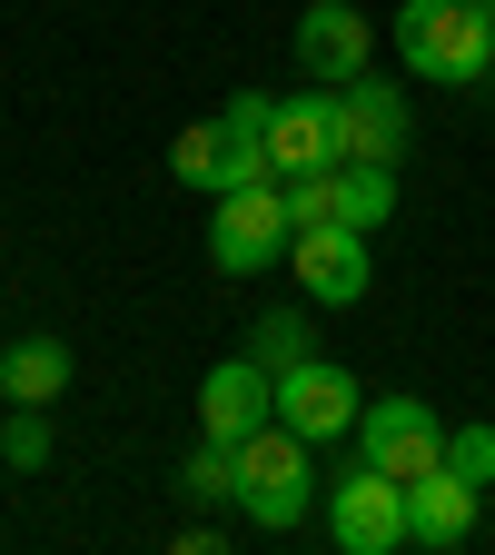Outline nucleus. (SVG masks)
<instances>
[{"mask_svg":"<svg viewBox=\"0 0 495 555\" xmlns=\"http://www.w3.org/2000/svg\"><path fill=\"white\" fill-rule=\"evenodd\" d=\"M396 60L437 90H485L495 69V0H406L396 11Z\"/></svg>","mask_w":495,"mask_h":555,"instance_id":"1","label":"nucleus"},{"mask_svg":"<svg viewBox=\"0 0 495 555\" xmlns=\"http://www.w3.org/2000/svg\"><path fill=\"white\" fill-rule=\"evenodd\" d=\"M317 447L298 437V427H268L258 437H238V516L258 526V535H288V526H308V506H317V466H308Z\"/></svg>","mask_w":495,"mask_h":555,"instance_id":"2","label":"nucleus"},{"mask_svg":"<svg viewBox=\"0 0 495 555\" xmlns=\"http://www.w3.org/2000/svg\"><path fill=\"white\" fill-rule=\"evenodd\" d=\"M288 238H298V219H288V189H277V179L219 189V208H208V268H219V278L277 268V258H288Z\"/></svg>","mask_w":495,"mask_h":555,"instance_id":"3","label":"nucleus"},{"mask_svg":"<svg viewBox=\"0 0 495 555\" xmlns=\"http://www.w3.org/2000/svg\"><path fill=\"white\" fill-rule=\"evenodd\" d=\"M357 456L387 466L396 486H416L427 466H446V416H437L427 397H367V416H357Z\"/></svg>","mask_w":495,"mask_h":555,"instance_id":"4","label":"nucleus"},{"mask_svg":"<svg viewBox=\"0 0 495 555\" xmlns=\"http://www.w3.org/2000/svg\"><path fill=\"white\" fill-rule=\"evenodd\" d=\"M327 535H337L347 555H396V545H406V486L357 456V466L327 486Z\"/></svg>","mask_w":495,"mask_h":555,"instance_id":"5","label":"nucleus"},{"mask_svg":"<svg viewBox=\"0 0 495 555\" xmlns=\"http://www.w3.org/2000/svg\"><path fill=\"white\" fill-rule=\"evenodd\" d=\"M337 150H347V159H377V169H406V150H416L406 90L377 80V69H357V80L337 90Z\"/></svg>","mask_w":495,"mask_h":555,"instance_id":"6","label":"nucleus"},{"mask_svg":"<svg viewBox=\"0 0 495 555\" xmlns=\"http://www.w3.org/2000/svg\"><path fill=\"white\" fill-rule=\"evenodd\" d=\"M288 268H298V288L317 308H357L377 288V258H367V229H347V219H308L288 238Z\"/></svg>","mask_w":495,"mask_h":555,"instance_id":"7","label":"nucleus"},{"mask_svg":"<svg viewBox=\"0 0 495 555\" xmlns=\"http://www.w3.org/2000/svg\"><path fill=\"white\" fill-rule=\"evenodd\" d=\"M357 416H367V387L327 367V358H298L288 377H277V427H298L308 447H337V437H357Z\"/></svg>","mask_w":495,"mask_h":555,"instance_id":"8","label":"nucleus"},{"mask_svg":"<svg viewBox=\"0 0 495 555\" xmlns=\"http://www.w3.org/2000/svg\"><path fill=\"white\" fill-rule=\"evenodd\" d=\"M367 60H377V30H367L357 0H308V11H298V69L317 90H347Z\"/></svg>","mask_w":495,"mask_h":555,"instance_id":"9","label":"nucleus"},{"mask_svg":"<svg viewBox=\"0 0 495 555\" xmlns=\"http://www.w3.org/2000/svg\"><path fill=\"white\" fill-rule=\"evenodd\" d=\"M268 416H277V377L248 358V347H238V358H219V367L198 377V437L238 447V437H258V427H268Z\"/></svg>","mask_w":495,"mask_h":555,"instance_id":"10","label":"nucleus"},{"mask_svg":"<svg viewBox=\"0 0 495 555\" xmlns=\"http://www.w3.org/2000/svg\"><path fill=\"white\" fill-rule=\"evenodd\" d=\"M337 90H298L268 109V169L277 179H308V169H337Z\"/></svg>","mask_w":495,"mask_h":555,"instance_id":"11","label":"nucleus"},{"mask_svg":"<svg viewBox=\"0 0 495 555\" xmlns=\"http://www.w3.org/2000/svg\"><path fill=\"white\" fill-rule=\"evenodd\" d=\"M476 506H485V486H466L456 466H427L406 486V545H466L476 535Z\"/></svg>","mask_w":495,"mask_h":555,"instance_id":"12","label":"nucleus"},{"mask_svg":"<svg viewBox=\"0 0 495 555\" xmlns=\"http://www.w3.org/2000/svg\"><path fill=\"white\" fill-rule=\"evenodd\" d=\"M268 109H277V100H258V90H229V109H219V189L277 179V169H268Z\"/></svg>","mask_w":495,"mask_h":555,"instance_id":"13","label":"nucleus"},{"mask_svg":"<svg viewBox=\"0 0 495 555\" xmlns=\"http://www.w3.org/2000/svg\"><path fill=\"white\" fill-rule=\"evenodd\" d=\"M69 387V347L60 337H11V347H0V397H11V406H50Z\"/></svg>","mask_w":495,"mask_h":555,"instance_id":"14","label":"nucleus"},{"mask_svg":"<svg viewBox=\"0 0 495 555\" xmlns=\"http://www.w3.org/2000/svg\"><path fill=\"white\" fill-rule=\"evenodd\" d=\"M337 219L377 238V229L396 219V169H377V159H337Z\"/></svg>","mask_w":495,"mask_h":555,"instance_id":"15","label":"nucleus"},{"mask_svg":"<svg viewBox=\"0 0 495 555\" xmlns=\"http://www.w3.org/2000/svg\"><path fill=\"white\" fill-rule=\"evenodd\" d=\"M248 358H258L268 377H288L298 358H317V327H308V308H268V318L248 327Z\"/></svg>","mask_w":495,"mask_h":555,"instance_id":"16","label":"nucleus"},{"mask_svg":"<svg viewBox=\"0 0 495 555\" xmlns=\"http://www.w3.org/2000/svg\"><path fill=\"white\" fill-rule=\"evenodd\" d=\"M179 496H188V506H238V447L198 437V447H188V466H179Z\"/></svg>","mask_w":495,"mask_h":555,"instance_id":"17","label":"nucleus"},{"mask_svg":"<svg viewBox=\"0 0 495 555\" xmlns=\"http://www.w3.org/2000/svg\"><path fill=\"white\" fill-rule=\"evenodd\" d=\"M50 406H0V456H11V476H40L50 466Z\"/></svg>","mask_w":495,"mask_h":555,"instance_id":"18","label":"nucleus"},{"mask_svg":"<svg viewBox=\"0 0 495 555\" xmlns=\"http://www.w3.org/2000/svg\"><path fill=\"white\" fill-rule=\"evenodd\" d=\"M169 169H179V189L219 198V119H188V129L169 139Z\"/></svg>","mask_w":495,"mask_h":555,"instance_id":"19","label":"nucleus"},{"mask_svg":"<svg viewBox=\"0 0 495 555\" xmlns=\"http://www.w3.org/2000/svg\"><path fill=\"white\" fill-rule=\"evenodd\" d=\"M446 466L466 486H495V416H476V427H446Z\"/></svg>","mask_w":495,"mask_h":555,"instance_id":"20","label":"nucleus"},{"mask_svg":"<svg viewBox=\"0 0 495 555\" xmlns=\"http://www.w3.org/2000/svg\"><path fill=\"white\" fill-rule=\"evenodd\" d=\"M288 189V219L308 229V219H337V169H308V179H277Z\"/></svg>","mask_w":495,"mask_h":555,"instance_id":"21","label":"nucleus"},{"mask_svg":"<svg viewBox=\"0 0 495 555\" xmlns=\"http://www.w3.org/2000/svg\"><path fill=\"white\" fill-rule=\"evenodd\" d=\"M0 406H11V397H0Z\"/></svg>","mask_w":495,"mask_h":555,"instance_id":"22","label":"nucleus"}]
</instances>
